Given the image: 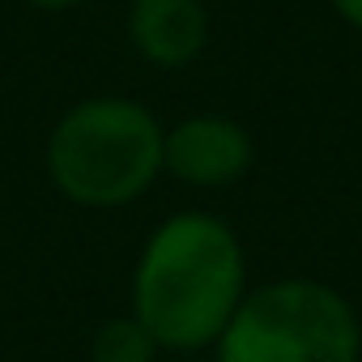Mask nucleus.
Returning a JSON list of instances; mask_svg holds the SVG:
<instances>
[{
    "instance_id": "obj_1",
    "label": "nucleus",
    "mask_w": 362,
    "mask_h": 362,
    "mask_svg": "<svg viewBox=\"0 0 362 362\" xmlns=\"http://www.w3.org/2000/svg\"><path fill=\"white\" fill-rule=\"evenodd\" d=\"M247 294V260L235 226L205 209L170 214L145 239L132 269V315L166 354L214 349Z\"/></svg>"
},
{
    "instance_id": "obj_2",
    "label": "nucleus",
    "mask_w": 362,
    "mask_h": 362,
    "mask_svg": "<svg viewBox=\"0 0 362 362\" xmlns=\"http://www.w3.org/2000/svg\"><path fill=\"white\" fill-rule=\"evenodd\" d=\"M162 132V119L136 98H81L47 136V179L69 205L124 209L158 184Z\"/></svg>"
},
{
    "instance_id": "obj_3",
    "label": "nucleus",
    "mask_w": 362,
    "mask_h": 362,
    "mask_svg": "<svg viewBox=\"0 0 362 362\" xmlns=\"http://www.w3.org/2000/svg\"><path fill=\"white\" fill-rule=\"evenodd\" d=\"M214 349L218 362H358L362 320L337 286L277 277L243 294Z\"/></svg>"
},
{
    "instance_id": "obj_4",
    "label": "nucleus",
    "mask_w": 362,
    "mask_h": 362,
    "mask_svg": "<svg viewBox=\"0 0 362 362\" xmlns=\"http://www.w3.org/2000/svg\"><path fill=\"white\" fill-rule=\"evenodd\" d=\"M252 132L218 111L184 115L162 132V175L188 188H230L252 170Z\"/></svg>"
},
{
    "instance_id": "obj_5",
    "label": "nucleus",
    "mask_w": 362,
    "mask_h": 362,
    "mask_svg": "<svg viewBox=\"0 0 362 362\" xmlns=\"http://www.w3.org/2000/svg\"><path fill=\"white\" fill-rule=\"evenodd\" d=\"M128 43L153 69H188L209 43L205 0H128Z\"/></svg>"
},
{
    "instance_id": "obj_6",
    "label": "nucleus",
    "mask_w": 362,
    "mask_h": 362,
    "mask_svg": "<svg viewBox=\"0 0 362 362\" xmlns=\"http://www.w3.org/2000/svg\"><path fill=\"white\" fill-rule=\"evenodd\" d=\"M162 354L166 349L132 311L103 320L90 337V362H162Z\"/></svg>"
},
{
    "instance_id": "obj_7",
    "label": "nucleus",
    "mask_w": 362,
    "mask_h": 362,
    "mask_svg": "<svg viewBox=\"0 0 362 362\" xmlns=\"http://www.w3.org/2000/svg\"><path fill=\"white\" fill-rule=\"evenodd\" d=\"M328 5H332V13H337L349 30L362 35V0H328Z\"/></svg>"
},
{
    "instance_id": "obj_8",
    "label": "nucleus",
    "mask_w": 362,
    "mask_h": 362,
    "mask_svg": "<svg viewBox=\"0 0 362 362\" xmlns=\"http://www.w3.org/2000/svg\"><path fill=\"white\" fill-rule=\"evenodd\" d=\"M30 9H43V13H69L77 5H86V0H26Z\"/></svg>"
},
{
    "instance_id": "obj_9",
    "label": "nucleus",
    "mask_w": 362,
    "mask_h": 362,
    "mask_svg": "<svg viewBox=\"0 0 362 362\" xmlns=\"http://www.w3.org/2000/svg\"><path fill=\"white\" fill-rule=\"evenodd\" d=\"M166 362H201V358H192V354H170Z\"/></svg>"
}]
</instances>
